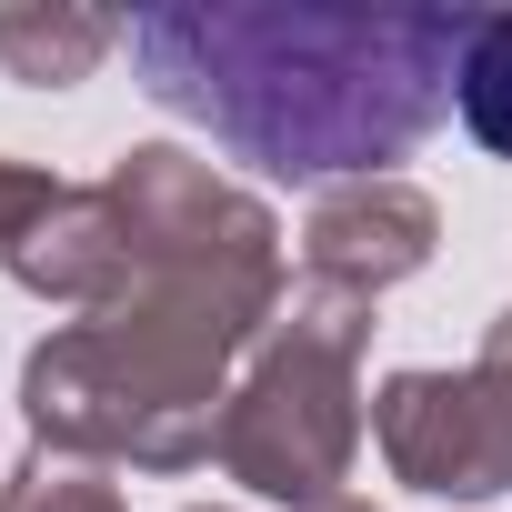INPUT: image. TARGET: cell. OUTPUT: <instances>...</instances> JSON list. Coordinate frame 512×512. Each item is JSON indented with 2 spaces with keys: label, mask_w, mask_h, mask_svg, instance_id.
<instances>
[{
  "label": "cell",
  "mask_w": 512,
  "mask_h": 512,
  "mask_svg": "<svg viewBox=\"0 0 512 512\" xmlns=\"http://www.w3.org/2000/svg\"><path fill=\"white\" fill-rule=\"evenodd\" d=\"M452 101H462L472 141L512 161V21H472V41H462V71H452Z\"/></svg>",
  "instance_id": "obj_2"
},
{
  "label": "cell",
  "mask_w": 512,
  "mask_h": 512,
  "mask_svg": "<svg viewBox=\"0 0 512 512\" xmlns=\"http://www.w3.org/2000/svg\"><path fill=\"white\" fill-rule=\"evenodd\" d=\"M472 11H161L141 61L171 111L211 121L262 171L392 161L462 71Z\"/></svg>",
  "instance_id": "obj_1"
}]
</instances>
